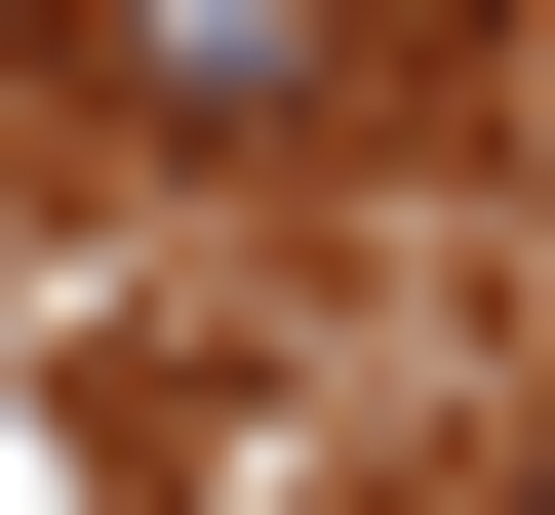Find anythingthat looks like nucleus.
<instances>
[{
    "mask_svg": "<svg viewBox=\"0 0 555 515\" xmlns=\"http://www.w3.org/2000/svg\"><path fill=\"white\" fill-rule=\"evenodd\" d=\"M516 515H555V476H516Z\"/></svg>",
    "mask_w": 555,
    "mask_h": 515,
    "instance_id": "2",
    "label": "nucleus"
},
{
    "mask_svg": "<svg viewBox=\"0 0 555 515\" xmlns=\"http://www.w3.org/2000/svg\"><path fill=\"white\" fill-rule=\"evenodd\" d=\"M40 40H80L119 119H318L358 80V0H40Z\"/></svg>",
    "mask_w": 555,
    "mask_h": 515,
    "instance_id": "1",
    "label": "nucleus"
}]
</instances>
